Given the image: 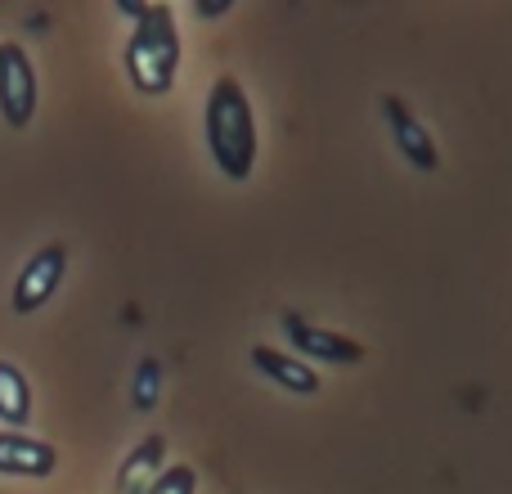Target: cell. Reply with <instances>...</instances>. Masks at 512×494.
Instances as JSON below:
<instances>
[{
	"label": "cell",
	"instance_id": "cell-12",
	"mask_svg": "<svg viewBox=\"0 0 512 494\" xmlns=\"http://www.w3.org/2000/svg\"><path fill=\"white\" fill-rule=\"evenodd\" d=\"M149 494H198V468H194V463L162 468V477L149 486Z\"/></svg>",
	"mask_w": 512,
	"mask_h": 494
},
{
	"label": "cell",
	"instance_id": "cell-11",
	"mask_svg": "<svg viewBox=\"0 0 512 494\" xmlns=\"http://www.w3.org/2000/svg\"><path fill=\"white\" fill-rule=\"evenodd\" d=\"M162 396V364L153 360V355H144L140 369H135V387H131V400L135 409H153Z\"/></svg>",
	"mask_w": 512,
	"mask_h": 494
},
{
	"label": "cell",
	"instance_id": "cell-10",
	"mask_svg": "<svg viewBox=\"0 0 512 494\" xmlns=\"http://www.w3.org/2000/svg\"><path fill=\"white\" fill-rule=\"evenodd\" d=\"M27 418H32V387L18 373V364L0 360V423L27 427Z\"/></svg>",
	"mask_w": 512,
	"mask_h": 494
},
{
	"label": "cell",
	"instance_id": "cell-3",
	"mask_svg": "<svg viewBox=\"0 0 512 494\" xmlns=\"http://www.w3.org/2000/svg\"><path fill=\"white\" fill-rule=\"evenodd\" d=\"M0 117L14 131L32 126L36 117V72L18 41H0Z\"/></svg>",
	"mask_w": 512,
	"mask_h": 494
},
{
	"label": "cell",
	"instance_id": "cell-7",
	"mask_svg": "<svg viewBox=\"0 0 512 494\" xmlns=\"http://www.w3.org/2000/svg\"><path fill=\"white\" fill-rule=\"evenodd\" d=\"M59 468V454L50 441L36 436H18V432H0V477H50Z\"/></svg>",
	"mask_w": 512,
	"mask_h": 494
},
{
	"label": "cell",
	"instance_id": "cell-5",
	"mask_svg": "<svg viewBox=\"0 0 512 494\" xmlns=\"http://www.w3.org/2000/svg\"><path fill=\"white\" fill-rule=\"evenodd\" d=\"M279 324H283V333H288V342L297 346L306 360H319V364H360L364 360V346L355 342V337H342L324 324H306V319L292 315V310Z\"/></svg>",
	"mask_w": 512,
	"mask_h": 494
},
{
	"label": "cell",
	"instance_id": "cell-9",
	"mask_svg": "<svg viewBox=\"0 0 512 494\" xmlns=\"http://www.w3.org/2000/svg\"><path fill=\"white\" fill-rule=\"evenodd\" d=\"M252 364L270 382H279L283 391H292V396H315V391H319L315 369H310L306 360H297V355H283V351H270V346H256Z\"/></svg>",
	"mask_w": 512,
	"mask_h": 494
},
{
	"label": "cell",
	"instance_id": "cell-1",
	"mask_svg": "<svg viewBox=\"0 0 512 494\" xmlns=\"http://www.w3.org/2000/svg\"><path fill=\"white\" fill-rule=\"evenodd\" d=\"M203 131H207V149H212L216 167L225 180H248L256 167V117L252 104L243 95V86L225 72L216 77L212 95H207V113H203Z\"/></svg>",
	"mask_w": 512,
	"mask_h": 494
},
{
	"label": "cell",
	"instance_id": "cell-13",
	"mask_svg": "<svg viewBox=\"0 0 512 494\" xmlns=\"http://www.w3.org/2000/svg\"><path fill=\"white\" fill-rule=\"evenodd\" d=\"M225 9H230V5H198V14H203V18H216V14H225Z\"/></svg>",
	"mask_w": 512,
	"mask_h": 494
},
{
	"label": "cell",
	"instance_id": "cell-6",
	"mask_svg": "<svg viewBox=\"0 0 512 494\" xmlns=\"http://www.w3.org/2000/svg\"><path fill=\"white\" fill-rule=\"evenodd\" d=\"M382 117H387L391 140H396V149L405 153L409 167H414V171H436V167H441V153H436L432 135H427V126L418 122L414 108H409L405 99L382 95Z\"/></svg>",
	"mask_w": 512,
	"mask_h": 494
},
{
	"label": "cell",
	"instance_id": "cell-4",
	"mask_svg": "<svg viewBox=\"0 0 512 494\" xmlns=\"http://www.w3.org/2000/svg\"><path fill=\"white\" fill-rule=\"evenodd\" d=\"M63 270H68V247L63 243L41 247V252L18 270V283H14V310L18 315H36V310L54 297V288L63 283Z\"/></svg>",
	"mask_w": 512,
	"mask_h": 494
},
{
	"label": "cell",
	"instance_id": "cell-2",
	"mask_svg": "<svg viewBox=\"0 0 512 494\" xmlns=\"http://www.w3.org/2000/svg\"><path fill=\"white\" fill-rule=\"evenodd\" d=\"M180 68V32L171 5H144L126 41V77L140 95H167Z\"/></svg>",
	"mask_w": 512,
	"mask_h": 494
},
{
	"label": "cell",
	"instance_id": "cell-8",
	"mask_svg": "<svg viewBox=\"0 0 512 494\" xmlns=\"http://www.w3.org/2000/svg\"><path fill=\"white\" fill-rule=\"evenodd\" d=\"M162 459H167V436L149 432L126 454L122 472H117V494H149V486L162 477Z\"/></svg>",
	"mask_w": 512,
	"mask_h": 494
}]
</instances>
